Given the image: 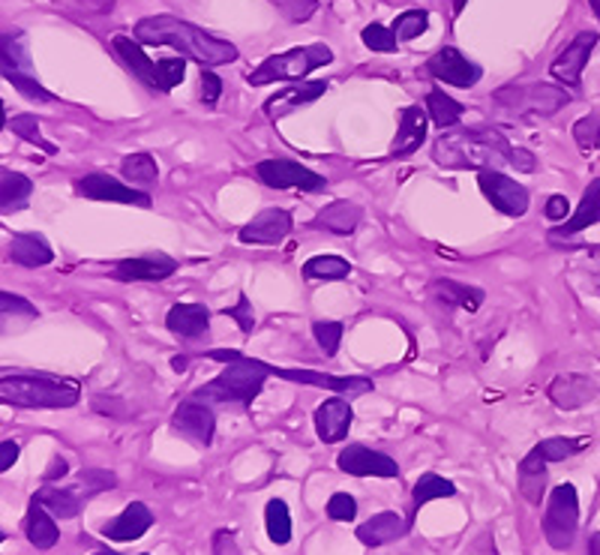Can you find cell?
I'll list each match as a JSON object with an SVG mask.
<instances>
[{
	"mask_svg": "<svg viewBox=\"0 0 600 555\" xmlns=\"http://www.w3.org/2000/svg\"><path fill=\"white\" fill-rule=\"evenodd\" d=\"M433 160L448 172H483L511 165L523 175H532L537 168L535 153L511 144L495 127L441 132L433 142Z\"/></svg>",
	"mask_w": 600,
	"mask_h": 555,
	"instance_id": "obj_1",
	"label": "cell"
},
{
	"mask_svg": "<svg viewBox=\"0 0 600 555\" xmlns=\"http://www.w3.org/2000/svg\"><path fill=\"white\" fill-rule=\"evenodd\" d=\"M132 36L142 45H168L181 52V57L201 66H226L238 61V48L229 40H219L214 33L175 15H148L135 24Z\"/></svg>",
	"mask_w": 600,
	"mask_h": 555,
	"instance_id": "obj_2",
	"label": "cell"
},
{
	"mask_svg": "<svg viewBox=\"0 0 600 555\" xmlns=\"http://www.w3.org/2000/svg\"><path fill=\"white\" fill-rule=\"evenodd\" d=\"M205 358L219 360L226 363V370L219 372L217 379H210L208 384H201L193 396L201 400V403H222V405H243L250 409L259 393L264 391V381L273 376L271 363H264L259 358H250L243 351H231V349H210Z\"/></svg>",
	"mask_w": 600,
	"mask_h": 555,
	"instance_id": "obj_3",
	"label": "cell"
},
{
	"mask_svg": "<svg viewBox=\"0 0 600 555\" xmlns=\"http://www.w3.org/2000/svg\"><path fill=\"white\" fill-rule=\"evenodd\" d=\"M81 400L76 381L48 379V376H3L0 379V405L12 409H73Z\"/></svg>",
	"mask_w": 600,
	"mask_h": 555,
	"instance_id": "obj_4",
	"label": "cell"
},
{
	"mask_svg": "<svg viewBox=\"0 0 600 555\" xmlns=\"http://www.w3.org/2000/svg\"><path fill=\"white\" fill-rule=\"evenodd\" d=\"M328 64H334V52L325 43L297 45V48H288L283 55L264 57L252 73H247V81L252 88H264V85H273V81H304L309 73H316V69Z\"/></svg>",
	"mask_w": 600,
	"mask_h": 555,
	"instance_id": "obj_5",
	"label": "cell"
},
{
	"mask_svg": "<svg viewBox=\"0 0 600 555\" xmlns=\"http://www.w3.org/2000/svg\"><path fill=\"white\" fill-rule=\"evenodd\" d=\"M492 102L520 118H553L570 102L561 85H508L492 94Z\"/></svg>",
	"mask_w": 600,
	"mask_h": 555,
	"instance_id": "obj_6",
	"label": "cell"
},
{
	"mask_svg": "<svg viewBox=\"0 0 600 555\" xmlns=\"http://www.w3.org/2000/svg\"><path fill=\"white\" fill-rule=\"evenodd\" d=\"M579 532V496L574 483H558L544 511V537L553 549H570Z\"/></svg>",
	"mask_w": 600,
	"mask_h": 555,
	"instance_id": "obj_7",
	"label": "cell"
},
{
	"mask_svg": "<svg viewBox=\"0 0 600 555\" xmlns=\"http://www.w3.org/2000/svg\"><path fill=\"white\" fill-rule=\"evenodd\" d=\"M255 177L271 189H301V193H325L328 189V177L306 168L297 160H288V156L262 160L255 165Z\"/></svg>",
	"mask_w": 600,
	"mask_h": 555,
	"instance_id": "obj_8",
	"label": "cell"
},
{
	"mask_svg": "<svg viewBox=\"0 0 600 555\" xmlns=\"http://www.w3.org/2000/svg\"><path fill=\"white\" fill-rule=\"evenodd\" d=\"M478 186L483 198L490 202L502 217L520 219L525 217V210H528V189L523 184H516L513 177H508L499 168H483L478 172Z\"/></svg>",
	"mask_w": 600,
	"mask_h": 555,
	"instance_id": "obj_9",
	"label": "cell"
},
{
	"mask_svg": "<svg viewBox=\"0 0 600 555\" xmlns=\"http://www.w3.org/2000/svg\"><path fill=\"white\" fill-rule=\"evenodd\" d=\"M76 196L90 198V202H114V205L153 207L151 193H144V189H139V186H132V184H123V181L106 175V172H90V175L78 177Z\"/></svg>",
	"mask_w": 600,
	"mask_h": 555,
	"instance_id": "obj_10",
	"label": "cell"
},
{
	"mask_svg": "<svg viewBox=\"0 0 600 555\" xmlns=\"http://www.w3.org/2000/svg\"><path fill=\"white\" fill-rule=\"evenodd\" d=\"M426 73L436 78V81H441V85H450V88L459 90L474 88L480 78H483L480 64L469 61V57L462 55L459 48H454V45L438 48L436 55L426 61Z\"/></svg>",
	"mask_w": 600,
	"mask_h": 555,
	"instance_id": "obj_11",
	"label": "cell"
},
{
	"mask_svg": "<svg viewBox=\"0 0 600 555\" xmlns=\"http://www.w3.org/2000/svg\"><path fill=\"white\" fill-rule=\"evenodd\" d=\"M172 429L196 447H210L214 436H217V414H214L210 403H201V400L193 396V400H184L175 409Z\"/></svg>",
	"mask_w": 600,
	"mask_h": 555,
	"instance_id": "obj_12",
	"label": "cell"
},
{
	"mask_svg": "<svg viewBox=\"0 0 600 555\" xmlns=\"http://www.w3.org/2000/svg\"><path fill=\"white\" fill-rule=\"evenodd\" d=\"M337 468L342 475H351V478H384L393 480L400 478V466L396 459L382 454V450H372L367 445H349L339 450Z\"/></svg>",
	"mask_w": 600,
	"mask_h": 555,
	"instance_id": "obj_13",
	"label": "cell"
},
{
	"mask_svg": "<svg viewBox=\"0 0 600 555\" xmlns=\"http://www.w3.org/2000/svg\"><path fill=\"white\" fill-rule=\"evenodd\" d=\"M594 45H598V33L594 31H579L574 40H570L558 57L549 66V76L561 81L565 88H579V81H582V73H586V64H589L591 52H594Z\"/></svg>",
	"mask_w": 600,
	"mask_h": 555,
	"instance_id": "obj_14",
	"label": "cell"
},
{
	"mask_svg": "<svg viewBox=\"0 0 600 555\" xmlns=\"http://www.w3.org/2000/svg\"><path fill=\"white\" fill-rule=\"evenodd\" d=\"M273 376L283 381H295V384H306V388H321V391L339 393V396H363L370 393L375 384L367 376H330V372L316 370H280L273 367Z\"/></svg>",
	"mask_w": 600,
	"mask_h": 555,
	"instance_id": "obj_15",
	"label": "cell"
},
{
	"mask_svg": "<svg viewBox=\"0 0 600 555\" xmlns=\"http://www.w3.org/2000/svg\"><path fill=\"white\" fill-rule=\"evenodd\" d=\"M181 264L165 255V252H151V255H135V259H120L111 268V276L120 283H163L175 276Z\"/></svg>",
	"mask_w": 600,
	"mask_h": 555,
	"instance_id": "obj_16",
	"label": "cell"
},
{
	"mask_svg": "<svg viewBox=\"0 0 600 555\" xmlns=\"http://www.w3.org/2000/svg\"><path fill=\"white\" fill-rule=\"evenodd\" d=\"M292 229H295V219H292L288 210H283V207H268V210H262L259 217H252L238 231V240L247 243V247H273V243L288 238Z\"/></svg>",
	"mask_w": 600,
	"mask_h": 555,
	"instance_id": "obj_17",
	"label": "cell"
},
{
	"mask_svg": "<svg viewBox=\"0 0 600 555\" xmlns=\"http://www.w3.org/2000/svg\"><path fill=\"white\" fill-rule=\"evenodd\" d=\"M600 393V384L589 376H579V372H561L556 379L549 381L546 388V396L549 403L561 409V412H577L582 405H589L594 396Z\"/></svg>",
	"mask_w": 600,
	"mask_h": 555,
	"instance_id": "obj_18",
	"label": "cell"
},
{
	"mask_svg": "<svg viewBox=\"0 0 600 555\" xmlns=\"http://www.w3.org/2000/svg\"><path fill=\"white\" fill-rule=\"evenodd\" d=\"M316 436L325 445H339L349 438V429L354 424V409H351L349 396H330L316 409Z\"/></svg>",
	"mask_w": 600,
	"mask_h": 555,
	"instance_id": "obj_19",
	"label": "cell"
},
{
	"mask_svg": "<svg viewBox=\"0 0 600 555\" xmlns=\"http://www.w3.org/2000/svg\"><path fill=\"white\" fill-rule=\"evenodd\" d=\"M328 81L325 78H316V81H297L292 88L276 90L268 102H264V115L271 120H283L288 115H295L297 109L304 106H313L316 99H321L328 94Z\"/></svg>",
	"mask_w": 600,
	"mask_h": 555,
	"instance_id": "obj_20",
	"label": "cell"
},
{
	"mask_svg": "<svg viewBox=\"0 0 600 555\" xmlns=\"http://www.w3.org/2000/svg\"><path fill=\"white\" fill-rule=\"evenodd\" d=\"M153 529V511L144 501H130L123 511L102 525L99 532L102 537H109L114 544H130V541H142L144 534Z\"/></svg>",
	"mask_w": 600,
	"mask_h": 555,
	"instance_id": "obj_21",
	"label": "cell"
},
{
	"mask_svg": "<svg viewBox=\"0 0 600 555\" xmlns=\"http://www.w3.org/2000/svg\"><path fill=\"white\" fill-rule=\"evenodd\" d=\"M408 532H412V516H403V513L396 511H382L370 516L367 523H360L354 529V537L363 546L375 549V546H388L393 541H403Z\"/></svg>",
	"mask_w": 600,
	"mask_h": 555,
	"instance_id": "obj_22",
	"label": "cell"
},
{
	"mask_svg": "<svg viewBox=\"0 0 600 555\" xmlns=\"http://www.w3.org/2000/svg\"><path fill=\"white\" fill-rule=\"evenodd\" d=\"M598 222H600V177H594V181L586 186L582 198H579L577 210H574L558 229H549L546 238L553 240V243H561V240L574 238V235L586 231L589 226H598Z\"/></svg>",
	"mask_w": 600,
	"mask_h": 555,
	"instance_id": "obj_23",
	"label": "cell"
},
{
	"mask_svg": "<svg viewBox=\"0 0 600 555\" xmlns=\"http://www.w3.org/2000/svg\"><path fill=\"white\" fill-rule=\"evenodd\" d=\"M426 130H429V115L421 106H405L400 111V127H396V139L391 148L393 160H405L421 151V144L426 142Z\"/></svg>",
	"mask_w": 600,
	"mask_h": 555,
	"instance_id": "obj_24",
	"label": "cell"
},
{
	"mask_svg": "<svg viewBox=\"0 0 600 555\" xmlns=\"http://www.w3.org/2000/svg\"><path fill=\"white\" fill-rule=\"evenodd\" d=\"M0 76L7 81L19 76H36L24 31H0Z\"/></svg>",
	"mask_w": 600,
	"mask_h": 555,
	"instance_id": "obj_25",
	"label": "cell"
},
{
	"mask_svg": "<svg viewBox=\"0 0 600 555\" xmlns=\"http://www.w3.org/2000/svg\"><path fill=\"white\" fill-rule=\"evenodd\" d=\"M111 48H114V55L127 64V69H130L132 76L139 78V81H144L148 88L160 90V64L144 55L142 43H139L135 36H123V33H120V36L111 40Z\"/></svg>",
	"mask_w": 600,
	"mask_h": 555,
	"instance_id": "obj_26",
	"label": "cell"
},
{
	"mask_svg": "<svg viewBox=\"0 0 600 555\" xmlns=\"http://www.w3.org/2000/svg\"><path fill=\"white\" fill-rule=\"evenodd\" d=\"M165 327L184 339L208 337L210 330V309L201 304H175L165 316Z\"/></svg>",
	"mask_w": 600,
	"mask_h": 555,
	"instance_id": "obj_27",
	"label": "cell"
},
{
	"mask_svg": "<svg viewBox=\"0 0 600 555\" xmlns=\"http://www.w3.org/2000/svg\"><path fill=\"white\" fill-rule=\"evenodd\" d=\"M360 219H363V207L354 205V202H346V198H339V202H330L328 207L318 210V217L313 219V229L330 231V235L346 238V235H351V231L358 229Z\"/></svg>",
	"mask_w": 600,
	"mask_h": 555,
	"instance_id": "obj_28",
	"label": "cell"
},
{
	"mask_svg": "<svg viewBox=\"0 0 600 555\" xmlns=\"http://www.w3.org/2000/svg\"><path fill=\"white\" fill-rule=\"evenodd\" d=\"M10 259L19 268H45V264L55 262V250H52V243L43 235L24 231V235H12Z\"/></svg>",
	"mask_w": 600,
	"mask_h": 555,
	"instance_id": "obj_29",
	"label": "cell"
},
{
	"mask_svg": "<svg viewBox=\"0 0 600 555\" xmlns=\"http://www.w3.org/2000/svg\"><path fill=\"white\" fill-rule=\"evenodd\" d=\"M33 499L43 504L45 511L57 516V520H76L81 508H85V496L76 487H55V483H43V490L33 492Z\"/></svg>",
	"mask_w": 600,
	"mask_h": 555,
	"instance_id": "obj_30",
	"label": "cell"
},
{
	"mask_svg": "<svg viewBox=\"0 0 600 555\" xmlns=\"http://www.w3.org/2000/svg\"><path fill=\"white\" fill-rule=\"evenodd\" d=\"M24 534L36 549H52L61 541V529H57V516L45 511L43 504L31 499L28 504V516H24Z\"/></svg>",
	"mask_w": 600,
	"mask_h": 555,
	"instance_id": "obj_31",
	"label": "cell"
},
{
	"mask_svg": "<svg viewBox=\"0 0 600 555\" xmlns=\"http://www.w3.org/2000/svg\"><path fill=\"white\" fill-rule=\"evenodd\" d=\"M546 463L544 457L537 454L535 447L528 450L523 457V463H520V492H523V499L528 501V504H541L546 496Z\"/></svg>",
	"mask_w": 600,
	"mask_h": 555,
	"instance_id": "obj_32",
	"label": "cell"
},
{
	"mask_svg": "<svg viewBox=\"0 0 600 555\" xmlns=\"http://www.w3.org/2000/svg\"><path fill=\"white\" fill-rule=\"evenodd\" d=\"M33 196V181L22 172H12V168H0V210L12 214V210H22L28 207Z\"/></svg>",
	"mask_w": 600,
	"mask_h": 555,
	"instance_id": "obj_33",
	"label": "cell"
},
{
	"mask_svg": "<svg viewBox=\"0 0 600 555\" xmlns=\"http://www.w3.org/2000/svg\"><path fill=\"white\" fill-rule=\"evenodd\" d=\"M433 294H436L438 301H445L448 306H459L466 313H478L480 304H483V289H478V285H462L457 280H448V276L433 283Z\"/></svg>",
	"mask_w": 600,
	"mask_h": 555,
	"instance_id": "obj_34",
	"label": "cell"
},
{
	"mask_svg": "<svg viewBox=\"0 0 600 555\" xmlns=\"http://www.w3.org/2000/svg\"><path fill=\"white\" fill-rule=\"evenodd\" d=\"M426 115H429V123H436L438 130L445 132L450 127H457L462 115H466V106L459 99L448 97L441 88H433L426 94Z\"/></svg>",
	"mask_w": 600,
	"mask_h": 555,
	"instance_id": "obj_35",
	"label": "cell"
},
{
	"mask_svg": "<svg viewBox=\"0 0 600 555\" xmlns=\"http://www.w3.org/2000/svg\"><path fill=\"white\" fill-rule=\"evenodd\" d=\"M457 496V483L448 478H441V475H436V471H426V475H421L415 483V490H412V523H415V513L424 508V504H429V501L436 499H454Z\"/></svg>",
	"mask_w": 600,
	"mask_h": 555,
	"instance_id": "obj_36",
	"label": "cell"
},
{
	"mask_svg": "<svg viewBox=\"0 0 600 555\" xmlns=\"http://www.w3.org/2000/svg\"><path fill=\"white\" fill-rule=\"evenodd\" d=\"M120 177L127 184L139 186V189H151L160 181V165H156L151 153H130V156L120 160Z\"/></svg>",
	"mask_w": 600,
	"mask_h": 555,
	"instance_id": "obj_37",
	"label": "cell"
},
{
	"mask_svg": "<svg viewBox=\"0 0 600 555\" xmlns=\"http://www.w3.org/2000/svg\"><path fill=\"white\" fill-rule=\"evenodd\" d=\"M264 529H268L271 544L285 546L292 541V511L283 499H271L264 504Z\"/></svg>",
	"mask_w": 600,
	"mask_h": 555,
	"instance_id": "obj_38",
	"label": "cell"
},
{
	"mask_svg": "<svg viewBox=\"0 0 600 555\" xmlns=\"http://www.w3.org/2000/svg\"><path fill=\"white\" fill-rule=\"evenodd\" d=\"M349 273H351V264L349 259H342V255H313V259L304 264L306 280L337 283V280H346Z\"/></svg>",
	"mask_w": 600,
	"mask_h": 555,
	"instance_id": "obj_39",
	"label": "cell"
},
{
	"mask_svg": "<svg viewBox=\"0 0 600 555\" xmlns=\"http://www.w3.org/2000/svg\"><path fill=\"white\" fill-rule=\"evenodd\" d=\"M586 447H589V438L553 436V438H544V442H537L535 450L544 457L546 466H553V463H565V459L577 457L579 450H586Z\"/></svg>",
	"mask_w": 600,
	"mask_h": 555,
	"instance_id": "obj_40",
	"label": "cell"
},
{
	"mask_svg": "<svg viewBox=\"0 0 600 555\" xmlns=\"http://www.w3.org/2000/svg\"><path fill=\"white\" fill-rule=\"evenodd\" d=\"M85 499H94L99 492L114 490L118 487V478H114V471H106V468H85V471H78L76 483H73Z\"/></svg>",
	"mask_w": 600,
	"mask_h": 555,
	"instance_id": "obj_41",
	"label": "cell"
},
{
	"mask_svg": "<svg viewBox=\"0 0 600 555\" xmlns=\"http://www.w3.org/2000/svg\"><path fill=\"white\" fill-rule=\"evenodd\" d=\"M426 28H429V12L426 10L400 12L391 24V31L396 33V40H400V43H412V40H417L421 33H426Z\"/></svg>",
	"mask_w": 600,
	"mask_h": 555,
	"instance_id": "obj_42",
	"label": "cell"
},
{
	"mask_svg": "<svg viewBox=\"0 0 600 555\" xmlns=\"http://www.w3.org/2000/svg\"><path fill=\"white\" fill-rule=\"evenodd\" d=\"M12 132L19 135V139H24V142H31L33 148H40L43 153H48V156H55L57 153V144H52L48 139H43V132H40V120L33 118V115H15V118L10 120Z\"/></svg>",
	"mask_w": 600,
	"mask_h": 555,
	"instance_id": "obj_43",
	"label": "cell"
},
{
	"mask_svg": "<svg viewBox=\"0 0 600 555\" xmlns=\"http://www.w3.org/2000/svg\"><path fill=\"white\" fill-rule=\"evenodd\" d=\"M360 40H363V45H367L370 52H379V55H393V52L400 48V40H396V33H393L391 28L379 24V22L367 24V28L360 31Z\"/></svg>",
	"mask_w": 600,
	"mask_h": 555,
	"instance_id": "obj_44",
	"label": "cell"
},
{
	"mask_svg": "<svg viewBox=\"0 0 600 555\" xmlns=\"http://www.w3.org/2000/svg\"><path fill=\"white\" fill-rule=\"evenodd\" d=\"M574 142L579 144L582 153H594L600 148V115H582V118L574 123Z\"/></svg>",
	"mask_w": 600,
	"mask_h": 555,
	"instance_id": "obj_45",
	"label": "cell"
},
{
	"mask_svg": "<svg viewBox=\"0 0 600 555\" xmlns=\"http://www.w3.org/2000/svg\"><path fill=\"white\" fill-rule=\"evenodd\" d=\"M342 334H346L342 322H316L313 325V337H316L318 349L325 351V358H337L339 346H342Z\"/></svg>",
	"mask_w": 600,
	"mask_h": 555,
	"instance_id": "obj_46",
	"label": "cell"
},
{
	"mask_svg": "<svg viewBox=\"0 0 600 555\" xmlns=\"http://www.w3.org/2000/svg\"><path fill=\"white\" fill-rule=\"evenodd\" d=\"M276 10L283 12L285 22L304 24L316 15L318 0H276Z\"/></svg>",
	"mask_w": 600,
	"mask_h": 555,
	"instance_id": "obj_47",
	"label": "cell"
},
{
	"mask_svg": "<svg viewBox=\"0 0 600 555\" xmlns=\"http://www.w3.org/2000/svg\"><path fill=\"white\" fill-rule=\"evenodd\" d=\"M358 516V501L349 492H334L328 499V520L334 523H354Z\"/></svg>",
	"mask_w": 600,
	"mask_h": 555,
	"instance_id": "obj_48",
	"label": "cell"
},
{
	"mask_svg": "<svg viewBox=\"0 0 600 555\" xmlns=\"http://www.w3.org/2000/svg\"><path fill=\"white\" fill-rule=\"evenodd\" d=\"M222 316L231 318V322H238L240 334H252V327H255V313H252L250 294L240 292L238 294V304L226 306V309H222Z\"/></svg>",
	"mask_w": 600,
	"mask_h": 555,
	"instance_id": "obj_49",
	"label": "cell"
},
{
	"mask_svg": "<svg viewBox=\"0 0 600 555\" xmlns=\"http://www.w3.org/2000/svg\"><path fill=\"white\" fill-rule=\"evenodd\" d=\"M36 318V306L31 301H24L19 294L12 292H0V318Z\"/></svg>",
	"mask_w": 600,
	"mask_h": 555,
	"instance_id": "obj_50",
	"label": "cell"
},
{
	"mask_svg": "<svg viewBox=\"0 0 600 555\" xmlns=\"http://www.w3.org/2000/svg\"><path fill=\"white\" fill-rule=\"evenodd\" d=\"M201 102L205 106H217L219 97H222V78L214 73V66H201Z\"/></svg>",
	"mask_w": 600,
	"mask_h": 555,
	"instance_id": "obj_51",
	"label": "cell"
},
{
	"mask_svg": "<svg viewBox=\"0 0 600 555\" xmlns=\"http://www.w3.org/2000/svg\"><path fill=\"white\" fill-rule=\"evenodd\" d=\"M544 214H546V219H549V222H565V219L570 217V202L561 196V193H556V196L546 198Z\"/></svg>",
	"mask_w": 600,
	"mask_h": 555,
	"instance_id": "obj_52",
	"label": "cell"
},
{
	"mask_svg": "<svg viewBox=\"0 0 600 555\" xmlns=\"http://www.w3.org/2000/svg\"><path fill=\"white\" fill-rule=\"evenodd\" d=\"M238 534L229 532V529H219L214 534V555H238Z\"/></svg>",
	"mask_w": 600,
	"mask_h": 555,
	"instance_id": "obj_53",
	"label": "cell"
},
{
	"mask_svg": "<svg viewBox=\"0 0 600 555\" xmlns=\"http://www.w3.org/2000/svg\"><path fill=\"white\" fill-rule=\"evenodd\" d=\"M22 457V445L19 442H0V475L10 471L15 463Z\"/></svg>",
	"mask_w": 600,
	"mask_h": 555,
	"instance_id": "obj_54",
	"label": "cell"
},
{
	"mask_svg": "<svg viewBox=\"0 0 600 555\" xmlns=\"http://www.w3.org/2000/svg\"><path fill=\"white\" fill-rule=\"evenodd\" d=\"M69 475V463H66L64 457H55L52 459V466H48V471L43 475V483H55V480L66 478Z\"/></svg>",
	"mask_w": 600,
	"mask_h": 555,
	"instance_id": "obj_55",
	"label": "cell"
},
{
	"mask_svg": "<svg viewBox=\"0 0 600 555\" xmlns=\"http://www.w3.org/2000/svg\"><path fill=\"white\" fill-rule=\"evenodd\" d=\"M81 7L88 12H99V15H106V12L114 10V0H81Z\"/></svg>",
	"mask_w": 600,
	"mask_h": 555,
	"instance_id": "obj_56",
	"label": "cell"
},
{
	"mask_svg": "<svg viewBox=\"0 0 600 555\" xmlns=\"http://www.w3.org/2000/svg\"><path fill=\"white\" fill-rule=\"evenodd\" d=\"M186 367H189V358H186V355H175V358H172V370L175 372H184Z\"/></svg>",
	"mask_w": 600,
	"mask_h": 555,
	"instance_id": "obj_57",
	"label": "cell"
},
{
	"mask_svg": "<svg viewBox=\"0 0 600 555\" xmlns=\"http://www.w3.org/2000/svg\"><path fill=\"white\" fill-rule=\"evenodd\" d=\"M589 555H600V532H594L589 537Z\"/></svg>",
	"mask_w": 600,
	"mask_h": 555,
	"instance_id": "obj_58",
	"label": "cell"
},
{
	"mask_svg": "<svg viewBox=\"0 0 600 555\" xmlns=\"http://www.w3.org/2000/svg\"><path fill=\"white\" fill-rule=\"evenodd\" d=\"M10 123V118H7V109H3V99H0V132H3V127Z\"/></svg>",
	"mask_w": 600,
	"mask_h": 555,
	"instance_id": "obj_59",
	"label": "cell"
},
{
	"mask_svg": "<svg viewBox=\"0 0 600 555\" xmlns=\"http://www.w3.org/2000/svg\"><path fill=\"white\" fill-rule=\"evenodd\" d=\"M466 3H469V0H454V15H459V12L466 10Z\"/></svg>",
	"mask_w": 600,
	"mask_h": 555,
	"instance_id": "obj_60",
	"label": "cell"
},
{
	"mask_svg": "<svg viewBox=\"0 0 600 555\" xmlns=\"http://www.w3.org/2000/svg\"><path fill=\"white\" fill-rule=\"evenodd\" d=\"M589 7H591V12H594V19L600 22V0H589Z\"/></svg>",
	"mask_w": 600,
	"mask_h": 555,
	"instance_id": "obj_61",
	"label": "cell"
},
{
	"mask_svg": "<svg viewBox=\"0 0 600 555\" xmlns=\"http://www.w3.org/2000/svg\"><path fill=\"white\" fill-rule=\"evenodd\" d=\"M94 555H123V553H114V549H99V553ZM139 555H151V553H139Z\"/></svg>",
	"mask_w": 600,
	"mask_h": 555,
	"instance_id": "obj_62",
	"label": "cell"
},
{
	"mask_svg": "<svg viewBox=\"0 0 600 555\" xmlns=\"http://www.w3.org/2000/svg\"><path fill=\"white\" fill-rule=\"evenodd\" d=\"M3 541H7V534H3V532H0V544H3Z\"/></svg>",
	"mask_w": 600,
	"mask_h": 555,
	"instance_id": "obj_63",
	"label": "cell"
}]
</instances>
